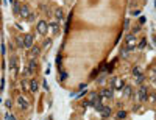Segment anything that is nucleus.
<instances>
[{
  "label": "nucleus",
  "mask_w": 156,
  "mask_h": 120,
  "mask_svg": "<svg viewBox=\"0 0 156 120\" xmlns=\"http://www.w3.org/2000/svg\"><path fill=\"white\" fill-rule=\"evenodd\" d=\"M16 42H17V45H19V47H24V39H22L20 36L16 39Z\"/></svg>",
  "instance_id": "nucleus-21"
},
{
  "label": "nucleus",
  "mask_w": 156,
  "mask_h": 120,
  "mask_svg": "<svg viewBox=\"0 0 156 120\" xmlns=\"http://www.w3.org/2000/svg\"><path fill=\"white\" fill-rule=\"evenodd\" d=\"M50 44H52V41H45V42H44V47H49Z\"/></svg>",
  "instance_id": "nucleus-30"
},
{
  "label": "nucleus",
  "mask_w": 156,
  "mask_h": 120,
  "mask_svg": "<svg viewBox=\"0 0 156 120\" xmlns=\"http://www.w3.org/2000/svg\"><path fill=\"white\" fill-rule=\"evenodd\" d=\"M137 97H139L141 101H147V98H148V86H141L139 92H137Z\"/></svg>",
  "instance_id": "nucleus-3"
},
{
  "label": "nucleus",
  "mask_w": 156,
  "mask_h": 120,
  "mask_svg": "<svg viewBox=\"0 0 156 120\" xmlns=\"http://www.w3.org/2000/svg\"><path fill=\"white\" fill-rule=\"evenodd\" d=\"M61 62H62V61H61V55H58V56H56V66L59 67V66H61Z\"/></svg>",
  "instance_id": "nucleus-26"
},
{
  "label": "nucleus",
  "mask_w": 156,
  "mask_h": 120,
  "mask_svg": "<svg viewBox=\"0 0 156 120\" xmlns=\"http://www.w3.org/2000/svg\"><path fill=\"white\" fill-rule=\"evenodd\" d=\"M112 95H114L112 89H103L100 92V97H103V98H112Z\"/></svg>",
  "instance_id": "nucleus-7"
},
{
  "label": "nucleus",
  "mask_w": 156,
  "mask_h": 120,
  "mask_svg": "<svg viewBox=\"0 0 156 120\" xmlns=\"http://www.w3.org/2000/svg\"><path fill=\"white\" fill-rule=\"evenodd\" d=\"M100 112H102V117H105V119H106V117L111 116V108H109V106H103Z\"/></svg>",
  "instance_id": "nucleus-10"
},
{
  "label": "nucleus",
  "mask_w": 156,
  "mask_h": 120,
  "mask_svg": "<svg viewBox=\"0 0 156 120\" xmlns=\"http://www.w3.org/2000/svg\"><path fill=\"white\" fill-rule=\"evenodd\" d=\"M16 61H17L16 58H11V59H9V69H13V70L16 69Z\"/></svg>",
  "instance_id": "nucleus-15"
},
{
  "label": "nucleus",
  "mask_w": 156,
  "mask_h": 120,
  "mask_svg": "<svg viewBox=\"0 0 156 120\" xmlns=\"http://www.w3.org/2000/svg\"><path fill=\"white\" fill-rule=\"evenodd\" d=\"M17 103H19V106H22L24 109H28V108H30V103L25 100V97H19V98H17Z\"/></svg>",
  "instance_id": "nucleus-8"
},
{
  "label": "nucleus",
  "mask_w": 156,
  "mask_h": 120,
  "mask_svg": "<svg viewBox=\"0 0 156 120\" xmlns=\"http://www.w3.org/2000/svg\"><path fill=\"white\" fill-rule=\"evenodd\" d=\"M136 45H137L136 36H134V34H128V36H126V48H128V50H133Z\"/></svg>",
  "instance_id": "nucleus-1"
},
{
  "label": "nucleus",
  "mask_w": 156,
  "mask_h": 120,
  "mask_svg": "<svg viewBox=\"0 0 156 120\" xmlns=\"http://www.w3.org/2000/svg\"><path fill=\"white\" fill-rule=\"evenodd\" d=\"M38 89H39V86H38V81H36V80L30 81V90H31V92H36Z\"/></svg>",
  "instance_id": "nucleus-12"
},
{
  "label": "nucleus",
  "mask_w": 156,
  "mask_h": 120,
  "mask_svg": "<svg viewBox=\"0 0 156 120\" xmlns=\"http://www.w3.org/2000/svg\"><path fill=\"white\" fill-rule=\"evenodd\" d=\"M66 78H67V73L66 72H61V81H64Z\"/></svg>",
  "instance_id": "nucleus-28"
},
{
  "label": "nucleus",
  "mask_w": 156,
  "mask_h": 120,
  "mask_svg": "<svg viewBox=\"0 0 156 120\" xmlns=\"http://www.w3.org/2000/svg\"><path fill=\"white\" fill-rule=\"evenodd\" d=\"M133 75H134V77L141 75V70H139V67H134V69H133Z\"/></svg>",
  "instance_id": "nucleus-22"
},
{
  "label": "nucleus",
  "mask_w": 156,
  "mask_h": 120,
  "mask_svg": "<svg viewBox=\"0 0 156 120\" xmlns=\"http://www.w3.org/2000/svg\"><path fill=\"white\" fill-rule=\"evenodd\" d=\"M144 81V75H137L136 77V83H142Z\"/></svg>",
  "instance_id": "nucleus-24"
},
{
  "label": "nucleus",
  "mask_w": 156,
  "mask_h": 120,
  "mask_svg": "<svg viewBox=\"0 0 156 120\" xmlns=\"http://www.w3.org/2000/svg\"><path fill=\"white\" fill-rule=\"evenodd\" d=\"M139 48H145L147 47V39H142V41L139 42V45H137Z\"/></svg>",
  "instance_id": "nucleus-17"
},
{
  "label": "nucleus",
  "mask_w": 156,
  "mask_h": 120,
  "mask_svg": "<svg viewBox=\"0 0 156 120\" xmlns=\"http://www.w3.org/2000/svg\"><path fill=\"white\" fill-rule=\"evenodd\" d=\"M34 69H36V61H30V64H28V67L25 69V73L24 75H33V72H34Z\"/></svg>",
  "instance_id": "nucleus-6"
},
{
  "label": "nucleus",
  "mask_w": 156,
  "mask_h": 120,
  "mask_svg": "<svg viewBox=\"0 0 156 120\" xmlns=\"http://www.w3.org/2000/svg\"><path fill=\"white\" fill-rule=\"evenodd\" d=\"M141 30V27L139 25H137V27H134V28H133V31H134V33H137V31H139Z\"/></svg>",
  "instance_id": "nucleus-29"
},
{
  "label": "nucleus",
  "mask_w": 156,
  "mask_h": 120,
  "mask_svg": "<svg viewBox=\"0 0 156 120\" xmlns=\"http://www.w3.org/2000/svg\"><path fill=\"white\" fill-rule=\"evenodd\" d=\"M123 87H125L123 89V95L125 97H130L131 95V87H130V86H123Z\"/></svg>",
  "instance_id": "nucleus-13"
},
{
  "label": "nucleus",
  "mask_w": 156,
  "mask_h": 120,
  "mask_svg": "<svg viewBox=\"0 0 156 120\" xmlns=\"http://www.w3.org/2000/svg\"><path fill=\"white\" fill-rule=\"evenodd\" d=\"M24 47L25 48H31L33 47V36H31V34H25V38H24Z\"/></svg>",
  "instance_id": "nucleus-5"
},
{
  "label": "nucleus",
  "mask_w": 156,
  "mask_h": 120,
  "mask_svg": "<svg viewBox=\"0 0 156 120\" xmlns=\"http://www.w3.org/2000/svg\"><path fill=\"white\" fill-rule=\"evenodd\" d=\"M49 27L52 28V31H53L55 34L59 31V24H58V22H52V24H49Z\"/></svg>",
  "instance_id": "nucleus-11"
},
{
  "label": "nucleus",
  "mask_w": 156,
  "mask_h": 120,
  "mask_svg": "<svg viewBox=\"0 0 156 120\" xmlns=\"http://www.w3.org/2000/svg\"><path fill=\"white\" fill-rule=\"evenodd\" d=\"M30 53H31V56H38V55H39V48H38V47H31V51H30Z\"/></svg>",
  "instance_id": "nucleus-14"
},
{
  "label": "nucleus",
  "mask_w": 156,
  "mask_h": 120,
  "mask_svg": "<svg viewBox=\"0 0 156 120\" xmlns=\"http://www.w3.org/2000/svg\"><path fill=\"white\" fill-rule=\"evenodd\" d=\"M5 119H6V120H16V117L13 116V114H6V116H5Z\"/></svg>",
  "instance_id": "nucleus-25"
},
{
  "label": "nucleus",
  "mask_w": 156,
  "mask_h": 120,
  "mask_svg": "<svg viewBox=\"0 0 156 120\" xmlns=\"http://www.w3.org/2000/svg\"><path fill=\"white\" fill-rule=\"evenodd\" d=\"M42 87L45 90H49V83H47V80H44V83H42Z\"/></svg>",
  "instance_id": "nucleus-27"
},
{
  "label": "nucleus",
  "mask_w": 156,
  "mask_h": 120,
  "mask_svg": "<svg viewBox=\"0 0 156 120\" xmlns=\"http://www.w3.org/2000/svg\"><path fill=\"white\" fill-rule=\"evenodd\" d=\"M109 86H111V89H123V81L117 77L111 78V81H109Z\"/></svg>",
  "instance_id": "nucleus-2"
},
{
  "label": "nucleus",
  "mask_w": 156,
  "mask_h": 120,
  "mask_svg": "<svg viewBox=\"0 0 156 120\" xmlns=\"http://www.w3.org/2000/svg\"><path fill=\"white\" fill-rule=\"evenodd\" d=\"M126 117V112L125 111H119L117 112V119H125Z\"/></svg>",
  "instance_id": "nucleus-19"
},
{
  "label": "nucleus",
  "mask_w": 156,
  "mask_h": 120,
  "mask_svg": "<svg viewBox=\"0 0 156 120\" xmlns=\"http://www.w3.org/2000/svg\"><path fill=\"white\" fill-rule=\"evenodd\" d=\"M19 14H20L22 17H24V19H27V17L30 16V9H28V6H25V5H24V6H20Z\"/></svg>",
  "instance_id": "nucleus-9"
},
{
  "label": "nucleus",
  "mask_w": 156,
  "mask_h": 120,
  "mask_svg": "<svg viewBox=\"0 0 156 120\" xmlns=\"http://www.w3.org/2000/svg\"><path fill=\"white\" fill-rule=\"evenodd\" d=\"M120 53H122V56H123V58H126V56H128V48H126V47H123L122 50H120Z\"/></svg>",
  "instance_id": "nucleus-20"
},
{
  "label": "nucleus",
  "mask_w": 156,
  "mask_h": 120,
  "mask_svg": "<svg viewBox=\"0 0 156 120\" xmlns=\"http://www.w3.org/2000/svg\"><path fill=\"white\" fill-rule=\"evenodd\" d=\"M55 16L58 17V19H62V17H64V14H62V9H56V13H55Z\"/></svg>",
  "instance_id": "nucleus-18"
},
{
  "label": "nucleus",
  "mask_w": 156,
  "mask_h": 120,
  "mask_svg": "<svg viewBox=\"0 0 156 120\" xmlns=\"http://www.w3.org/2000/svg\"><path fill=\"white\" fill-rule=\"evenodd\" d=\"M13 11H14V14H19V11H20V5H19V3H14Z\"/></svg>",
  "instance_id": "nucleus-16"
},
{
  "label": "nucleus",
  "mask_w": 156,
  "mask_h": 120,
  "mask_svg": "<svg viewBox=\"0 0 156 120\" xmlns=\"http://www.w3.org/2000/svg\"><path fill=\"white\" fill-rule=\"evenodd\" d=\"M34 17H36V14H34V13H30V16H28L27 19L30 20V22H33V20H34Z\"/></svg>",
  "instance_id": "nucleus-23"
},
{
  "label": "nucleus",
  "mask_w": 156,
  "mask_h": 120,
  "mask_svg": "<svg viewBox=\"0 0 156 120\" xmlns=\"http://www.w3.org/2000/svg\"><path fill=\"white\" fill-rule=\"evenodd\" d=\"M47 31H49V24L45 20H41L38 24V33L39 34H47Z\"/></svg>",
  "instance_id": "nucleus-4"
}]
</instances>
